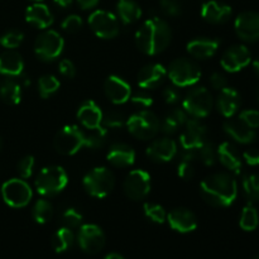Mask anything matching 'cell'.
Returning a JSON list of instances; mask_svg holds the SVG:
<instances>
[{"label": "cell", "mask_w": 259, "mask_h": 259, "mask_svg": "<svg viewBox=\"0 0 259 259\" xmlns=\"http://www.w3.org/2000/svg\"><path fill=\"white\" fill-rule=\"evenodd\" d=\"M218 158L222 162L223 166L230 172L239 175L242 171L243 162L237 147L232 144L230 142H223L217 151Z\"/></svg>", "instance_id": "27"}, {"label": "cell", "mask_w": 259, "mask_h": 259, "mask_svg": "<svg viewBox=\"0 0 259 259\" xmlns=\"http://www.w3.org/2000/svg\"><path fill=\"white\" fill-rule=\"evenodd\" d=\"M131 100L133 105L138 106L141 109H148L153 105V99L151 95L146 93H136L134 95L131 96Z\"/></svg>", "instance_id": "48"}, {"label": "cell", "mask_w": 259, "mask_h": 259, "mask_svg": "<svg viewBox=\"0 0 259 259\" xmlns=\"http://www.w3.org/2000/svg\"><path fill=\"white\" fill-rule=\"evenodd\" d=\"M78 5L81 7V9H91V8L96 7L99 3V0H77Z\"/></svg>", "instance_id": "53"}, {"label": "cell", "mask_w": 259, "mask_h": 259, "mask_svg": "<svg viewBox=\"0 0 259 259\" xmlns=\"http://www.w3.org/2000/svg\"><path fill=\"white\" fill-rule=\"evenodd\" d=\"M129 133L141 141H148L156 137L159 131V119L151 110H139L126 120Z\"/></svg>", "instance_id": "8"}, {"label": "cell", "mask_w": 259, "mask_h": 259, "mask_svg": "<svg viewBox=\"0 0 259 259\" xmlns=\"http://www.w3.org/2000/svg\"><path fill=\"white\" fill-rule=\"evenodd\" d=\"M206 125L202 124L200 119H187L184 125L181 137H180V143H181L182 149L197 151L202 146V143L206 141Z\"/></svg>", "instance_id": "13"}, {"label": "cell", "mask_w": 259, "mask_h": 259, "mask_svg": "<svg viewBox=\"0 0 259 259\" xmlns=\"http://www.w3.org/2000/svg\"><path fill=\"white\" fill-rule=\"evenodd\" d=\"M242 105L240 94L233 88H224L220 90L217 98V108L225 118H232Z\"/></svg>", "instance_id": "21"}, {"label": "cell", "mask_w": 259, "mask_h": 259, "mask_svg": "<svg viewBox=\"0 0 259 259\" xmlns=\"http://www.w3.org/2000/svg\"><path fill=\"white\" fill-rule=\"evenodd\" d=\"M214 108V98L212 94L204 86L194 88L182 101V109L191 115L192 118H206Z\"/></svg>", "instance_id": "7"}, {"label": "cell", "mask_w": 259, "mask_h": 259, "mask_svg": "<svg viewBox=\"0 0 259 259\" xmlns=\"http://www.w3.org/2000/svg\"><path fill=\"white\" fill-rule=\"evenodd\" d=\"M33 219L38 224H46L50 222L53 217V206L50 201L45 199L38 200L34 204L32 210Z\"/></svg>", "instance_id": "36"}, {"label": "cell", "mask_w": 259, "mask_h": 259, "mask_svg": "<svg viewBox=\"0 0 259 259\" xmlns=\"http://www.w3.org/2000/svg\"><path fill=\"white\" fill-rule=\"evenodd\" d=\"M123 189L131 200H143L151 191V175L144 169H133L124 180Z\"/></svg>", "instance_id": "12"}, {"label": "cell", "mask_w": 259, "mask_h": 259, "mask_svg": "<svg viewBox=\"0 0 259 259\" xmlns=\"http://www.w3.org/2000/svg\"><path fill=\"white\" fill-rule=\"evenodd\" d=\"M18 174H19L20 179L27 180L32 176L33 169H34V158L32 156H25L18 162Z\"/></svg>", "instance_id": "44"}, {"label": "cell", "mask_w": 259, "mask_h": 259, "mask_svg": "<svg viewBox=\"0 0 259 259\" xmlns=\"http://www.w3.org/2000/svg\"><path fill=\"white\" fill-rule=\"evenodd\" d=\"M243 159L249 166H259V149L250 148L243 153Z\"/></svg>", "instance_id": "52"}, {"label": "cell", "mask_w": 259, "mask_h": 259, "mask_svg": "<svg viewBox=\"0 0 259 259\" xmlns=\"http://www.w3.org/2000/svg\"><path fill=\"white\" fill-rule=\"evenodd\" d=\"M197 157L196 151H189V149H182L180 154L179 166H177V175L182 180L187 181L191 180L195 175L194 159Z\"/></svg>", "instance_id": "33"}, {"label": "cell", "mask_w": 259, "mask_h": 259, "mask_svg": "<svg viewBox=\"0 0 259 259\" xmlns=\"http://www.w3.org/2000/svg\"><path fill=\"white\" fill-rule=\"evenodd\" d=\"M24 70V61L17 51L8 50L0 55V73L8 77H19Z\"/></svg>", "instance_id": "28"}, {"label": "cell", "mask_w": 259, "mask_h": 259, "mask_svg": "<svg viewBox=\"0 0 259 259\" xmlns=\"http://www.w3.org/2000/svg\"><path fill=\"white\" fill-rule=\"evenodd\" d=\"M243 191L250 204L259 201V174L247 175L243 179Z\"/></svg>", "instance_id": "37"}, {"label": "cell", "mask_w": 259, "mask_h": 259, "mask_svg": "<svg viewBox=\"0 0 259 259\" xmlns=\"http://www.w3.org/2000/svg\"><path fill=\"white\" fill-rule=\"evenodd\" d=\"M68 184V176L61 166L45 167L35 179V190L42 196H55Z\"/></svg>", "instance_id": "4"}, {"label": "cell", "mask_w": 259, "mask_h": 259, "mask_svg": "<svg viewBox=\"0 0 259 259\" xmlns=\"http://www.w3.org/2000/svg\"><path fill=\"white\" fill-rule=\"evenodd\" d=\"M167 75L175 86L187 88V86L195 85L200 80L201 70H200L199 65L192 60L180 57L169 63Z\"/></svg>", "instance_id": "6"}, {"label": "cell", "mask_w": 259, "mask_h": 259, "mask_svg": "<svg viewBox=\"0 0 259 259\" xmlns=\"http://www.w3.org/2000/svg\"><path fill=\"white\" fill-rule=\"evenodd\" d=\"M220 42L219 39L209 37H199L195 39L190 40L187 43V52L190 56L199 60H206V58L212 57L219 50Z\"/></svg>", "instance_id": "24"}, {"label": "cell", "mask_w": 259, "mask_h": 259, "mask_svg": "<svg viewBox=\"0 0 259 259\" xmlns=\"http://www.w3.org/2000/svg\"><path fill=\"white\" fill-rule=\"evenodd\" d=\"M162 12L168 17H177L182 13L181 0H159Z\"/></svg>", "instance_id": "45"}, {"label": "cell", "mask_w": 259, "mask_h": 259, "mask_svg": "<svg viewBox=\"0 0 259 259\" xmlns=\"http://www.w3.org/2000/svg\"><path fill=\"white\" fill-rule=\"evenodd\" d=\"M60 89V81L53 75H43L38 80V93L40 98L48 99Z\"/></svg>", "instance_id": "38"}, {"label": "cell", "mask_w": 259, "mask_h": 259, "mask_svg": "<svg viewBox=\"0 0 259 259\" xmlns=\"http://www.w3.org/2000/svg\"><path fill=\"white\" fill-rule=\"evenodd\" d=\"M0 98L8 105H17L22 99V86L18 81L8 78L0 86Z\"/></svg>", "instance_id": "32"}, {"label": "cell", "mask_w": 259, "mask_h": 259, "mask_svg": "<svg viewBox=\"0 0 259 259\" xmlns=\"http://www.w3.org/2000/svg\"><path fill=\"white\" fill-rule=\"evenodd\" d=\"M24 39V34L20 30H9L0 38V45L8 50H14L19 47Z\"/></svg>", "instance_id": "41"}, {"label": "cell", "mask_w": 259, "mask_h": 259, "mask_svg": "<svg viewBox=\"0 0 259 259\" xmlns=\"http://www.w3.org/2000/svg\"><path fill=\"white\" fill-rule=\"evenodd\" d=\"M239 120H242L243 123L247 126L252 129L259 128V111L253 110V109H247V110H243L239 114Z\"/></svg>", "instance_id": "47"}, {"label": "cell", "mask_w": 259, "mask_h": 259, "mask_svg": "<svg viewBox=\"0 0 259 259\" xmlns=\"http://www.w3.org/2000/svg\"><path fill=\"white\" fill-rule=\"evenodd\" d=\"M177 154V144L174 139L168 137H162V138L154 139L149 147L147 148V156L153 162L164 163L169 162L175 158Z\"/></svg>", "instance_id": "18"}, {"label": "cell", "mask_w": 259, "mask_h": 259, "mask_svg": "<svg viewBox=\"0 0 259 259\" xmlns=\"http://www.w3.org/2000/svg\"><path fill=\"white\" fill-rule=\"evenodd\" d=\"M103 111L100 106L93 100L83 101L77 110V118L86 129H98L103 121Z\"/></svg>", "instance_id": "23"}, {"label": "cell", "mask_w": 259, "mask_h": 259, "mask_svg": "<svg viewBox=\"0 0 259 259\" xmlns=\"http://www.w3.org/2000/svg\"><path fill=\"white\" fill-rule=\"evenodd\" d=\"M89 25L94 34L103 39H113L119 34V22L115 15L106 10H95L89 17Z\"/></svg>", "instance_id": "11"}, {"label": "cell", "mask_w": 259, "mask_h": 259, "mask_svg": "<svg viewBox=\"0 0 259 259\" xmlns=\"http://www.w3.org/2000/svg\"><path fill=\"white\" fill-rule=\"evenodd\" d=\"M75 242V235L72 229L63 227L58 229L52 237V247L56 253H63L70 249Z\"/></svg>", "instance_id": "34"}, {"label": "cell", "mask_w": 259, "mask_h": 259, "mask_svg": "<svg viewBox=\"0 0 259 259\" xmlns=\"http://www.w3.org/2000/svg\"><path fill=\"white\" fill-rule=\"evenodd\" d=\"M162 96H163L164 101L169 104V105H175V104H177L181 100V94H180L177 86H168V88H166L163 93H162Z\"/></svg>", "instance_id": "49"}, {"label": "cell", "mask_w": 259, "mask_h": 259, "mask_svg": "<svg viewBox=\"0 0 259 259\" xmlns=\"http://www.w3.org/2000/svg\"><path fill=\"white\" fill-rule=\"evenodd\" d=\"M187 119V113L184 109H174L164 116L163 120L159 121V129L164 134H174L179 131V128L185 125Z\"/></svg>", "instance_id": "30"}, {"label": "cell", "mask_w": 259, "mask_h": 259, "mask_svg": "<svg viewBox=\"0 0 259 259\" xmlns=\"http://www.w3.org/2000/svg\"><path fill=\"white\" fill-rule=\"evenodd\" d=\"M167 76V70L159 63H149L138 72V86L142 89H156L161 85Z\"/></svg>", "instance_id": "20"}, {"label": "cell", "mask_w": 259, "mask_h": 259, "mask_svg": "<svg viewBox=\"0 0 259 259\" xmlns=\"http://www.w3.org/2000/svg\"><path fill=\"white\" fill-rule=\"evenodd\" d=\"M62 223L68 229H75L82 224V215L76 209L70 207V209H66L62 214Z\"/></svg>", "instance_id": "43"}, {"label": "cell", "mask_w": 259, "mask_h": 259, "mask_svg": "<svg viewBox=\"0 0 259 259\" xmlns=\"http://www.w3.org/2000/svg\"><path fill=\"white\" fill-rule=\"evenodd\" d=\"M169 227L179 233H191L197 228V218L186 207H177L167 215Z\"/></svg>", "instance_id": "19"}, {"label": "cell", "mask_w": 259, "mask_h": 259, "mask_svg": "<svg viewBox=\"0 0 259 259\" xmlns=\"http://www.w3.org/2000/svg\"><path fill=\"white\" fill-rule=\"evenodd\" d=\"M224 131L230 138L240 144H250L257 138L255 129L247 126L239 119H229L225 121Z\"/></svg>", "instance_id": "25"}, {"label": "cell", "mask_w": 259, "mask_h": 259, "mask_svg": "<svg viewBox=\"0 0 259 259\" xmlns=\"http://www.w3.org/2000/svg\"><path fill=\"white\" fill-rule=\"evenodd\" d=\"M259 224V215L257 209L253 206L252 204H248L247 206H244L242 214H240V220L239 225L243 230L245 232H253L258 228Z\"/></svg>", "instance_id": "35"}, {"label": "cell", "mask_w": 259, "mask_h": 259, "mask_svg": "<svg viewBox=\"0 0 259 259\" xmlns=\"http://www.w3.org/2000/svg\"><path fill=\"white\" fill-rule=\"evenodd\" d=\"M253 259H259V254H258V255H255V257L253 258Z\"/></svg>", "instance_id": "59"}, {"label": "cell", "mask_w": 259, "mask_h": 259, "mask_svg": "<svg viewBox=\"0 0 259 259\" xmlns=\"http://www.w3.org/2000/svg\"><path fill=\"white\" fill-rule=\"evenodd\" d=\"M201 17L211 24H223L232 17V8L223 3L210 0L202 4Z\"/></svg>", "instance_id": "26"}, {"label": "cell", "mask_w": 259, "mask_h": 259, "mask_svg": "<svg viewBox=\"0 0 259 259\" xmlns=\"http://www.w3.org/2000/svg\"><path fill=\"white\" fill-rule=\"evenodd\" d=\"M235 33L244 42L259 40V13L244 12L239 14L234 23Z\"/></svg>", "instance_id": "16"}, {"label": "cell", "mask_w": 259, "mask_h": 259, "mask_svg": "<svg viewBox=\"0 0 259 259\" xmlns=\"http://www.w3.org/2000/svg\"><path fill=\"white\" fill-rule=\"evenodd\" d=\"M61 27L67 33H77L82 28V19L78 15L71 14L63 19Z\"/></svg>", "instance_id": "46"}, {"label": "cell", "mask_w": 259, "mask_h": 259, "mask_svg": "<svg viewBox=\"0 0 259 259\" xmlns=\"http://www.w3.org/2000/svg\"><path fill=\"white\" fill-rule=\"evenodd\" d=\"M200 194L202 199L211 206L228 207L237 199V180L225 172L214 174L201 182Z\"/></svg>", "instance_id": "2"}, {"label": "cell", "mask_w": 259, "mask_h": 259, "mask_svg": "<svg viewBox=\"0 0 259 259\" xmlns=\"http://www.w3.org/2000/svg\"><path fill=\"white\" fill-rule=\"evenodd\" d=\"M2 144H3V142H2V138H0V149H2Z\"/></svg>", "instance_id": "57"}, {"label": "cell", "mask_w": 259, "mask_h": 259, "mask_svg": "<svg viewBox=\"0 0 259 259\" xmlns=\"http://www.w3.org/2000/svg\"><path fill=\"white\" fill-rule=\"evenodd\" d=\"M105 234L103 229L95 224L81 225L78 229L77 242L81 249L89 254L99 253L105 245Z\"/></svg>", "instance_id": "14"}, {"label": "cell", "mask_w": 259, "mask_h": 259, "mask_svg": "<svg viewBox=\"0 0 259 259\" xmlns=\"http://www.w3.org/2000/svg\"><path fill=\"white\" fill-rule=\"evenodd\" d=\"M104 93L111 103L120 105L131 99L132 88L124 78L116 75H110L104 82Z\"/></svg>", "instance_id": "17"}, {"label": "cell", "mask_w": 259, "mask_h": 259, "mask_svg": "<svg viewBox=\"0 0 259 259\" xmlns=\"http://www.w3.org/2000/svg\"><path fill=\"white\" fill-rule=\"evenodd\" d=\"M32 2H35V3H38V2H42V0H32Z\"/></svg>", "instance_id": "58"}, {"label": "cell", "mask_w": 259, "mask_h": 259, "mask_svg": "<svg viewBox=\"0 0 259 259\" xmlns=\"http://www.w3.org/2000/svg\"><path fill=\"white\" fill-rule=\"evenodd\" d=\"M252 66H253V71H254V73L257 75V77L259 78V57L255 58V60L253 61Z\"/></svg>", "instance_id": "55"}, {"label": "cell", "mask_w": 259, "mask_h": 259, "mask_svg": "<svg viewBox=\"0 0 259 259\" xmlns=\"http://www.w3.org/2000/svg\"><path fill=\"white\" fill-rule=\"evenodd\" d=\"M2 196L5 204L19 209L29 204L33 192L28 182H25L23 179H12L3 184Z\"/></svg>", "instance_id": "10"}, {"label": "cell", "mask_w": 259, "mask_h": 259, "mask_svg": "<svg viewBox=\"0 0 259 259\" xmlns=\"http://www.w3.org/2000/svg\"><path fill=\"white\" fill-rule=\"evenodd\" d=\"M56 5L61 8H68L71 4H72V0H53Z\"/></svg>", "instance_id": "54"}, {"label": "cell", "mask_w": 259, "mask_h": 259, "mask_svg": "<svg viewBox=\"0 0 259 259\" xmlns=\"http://www.w3.org/2000/svg\"><path fill=\"white\" fill-rule=\"evenodd\" d=\"M250 61H252L250 51L244 45H234L223 53L220 65L227 72L234 73L247 67Z\"/></svg>", "instance_id": "15"}, {"label": "cell", "mask_w": 259, "mask_h": 259, "mask_svg": "<svg viewBox=\"0 0 259 259\" xmlns=\"http://www.w3.org/2000/svg\"><path fill=\"white\" fill-rule=\"evenodd\" d=\"M196 153L197 157L200 158V161H201L205 166H212V164L215 163V161H217V149H215L214 144L210 141H207V139L202 143V146L197 149Z\"/></svg>", "instance_id": "40"}, {"label": "cell", "mask_w": 259, "mask_h": 259, "mask_svg": "<svg viewBox=\"0 0 259 259\" xmlns=\"http://www.w3.org/2000/svg\"><path fill=\"white\" fill-rule=\"evenodd\" d=\"M144 215L157 224H163L167 220V212L163 209V206L158 204H153V202H146L143 205Z\"/></svg>", "instance_id": "39"}, {"label": "cell", "mask_w": 259, "mask_h": 259, "mask_svg": "<svg viewBox=\"0 0 259 259\" xmlns=\"http://www.w3.org/2000/svg\"><path fill=\"white\" fill-rule=\"evenodd\" d=\"M258 101H259V91H258Z\"/></svg>", "instance_id": "60"}, {"label": "cell", "mask_w": 259, "mask_h": 259, "mask_svg": "<svg viewBox=\"0 0 259 259\" xmlns=\"http://www.w3.org/2000/svg\"><path fill=\"white\" fill-rule=\"evenodd\" d=\"M83 189L89 195L98 199L108 196L115 186V176L106 167H96L85 175L82 180Z\"/></svg>", "instance_id": "5"}, {"label": "cell", "mask_w": 259, "mask_h": 259, "mask_svg": "<svg viewBox=\"0 0 259 259\" xmlns=\"http://www.w3.org/2000/svg\"><path fill=\"white\" fill-rule=\"evenodd\" d=\"M172 39V30L161 18H151L141 25L136 33V45L148 56L163 52Z\"/></svg>", "instance_id": "1"}, {"label": "cell", "mask_w": 259, "mask_h": 259, "mask_svg": "<svg viewBox=\"0 0 259 259\" xmlns=\"http://www.w3.org/2000/svg\"><path fill=\"white\" fill-rule=\"evenodd\" d=\"M89 146V134L76 125H66L56 134L53 147L63 156H73L82 147Z\"/></svg>", "instance_id": "3"}, {"label": "cell", "mask_w": 259, "mask_h": 259, "mask_svg": "<svg viewBox=\"0 0 259 259\" xmlns=\"http://www.w3.org/2000/svg\"><path fill=\"white\" fill-rule=\"evenodd\" d=\"M119 18L125 25L133 24L141 18L142 9L134 0H119L116 5Z\"/></svg>", "instance_id": "31"}, {"label": "cell", "mask_w": 259, "mask_h": 259, "mask_svg": "<svg viewBox=\"0 0 259 259\" xmlns=\"http://www.w3.org/2000/svg\"><path fill=\"white\" fill-rule=\"evenodd\" d=\"M125 124V118L121 113L119 111H109L105 115H103V121H101V125L104 128L109 129H116L121 128V126Z\"/></svg>", "instance_id": "42"}, {"label": "cell", "mask_w": 259, "mask_h": 259, "mask_svg": "<svg viewBox=\"0 0 259 259\" xmlns=\"http://www.w3.org/2000/svg\"><path fill=\"white\" fill-rule=\"evenodd\" d=\"M58 70H60L61 75L65 76L66 78H73L76 76L75 65H73L72 61L67 60V58L61 61L60 65H58Z\"/></svg>", "instance_id": "50"}, {"label": "cell", "mask_w": 259, "mask_h": 259, "mask_svg": "<svg viewBox=\"0 0 259 259\" xmlns=\"http://www.w3.org/2000/svg\"><path fill=\"white\" fill-rule=\"evenodd\" d=\"M210 85L212 86V89L220 91L222 89L227 88V85H228L227 77H225L223 73L214 72L211 76H210Z\"/></svg>", "instance_id": "51"}, {"label": "cell", "mask_w": 259, "mask_h": 259, "mask_svg": "<svg viewBox=\"0 0 259 259\" xmlns=\"http://www.w3.org/2000/svg\"><path fill=\"white\" fill-rule=\"evenodd\" d=\"M106 159L114 167L125 168L131 167L136 161V152L131 146L125 143H114L109 148Z\"/></svg>", "instance_id": "22"}, {"label": "cell", "mask_w": 259, "mask_h": 259, "mask_svg": "<svg viewBox=\"0 0 259 259\" xmlns=\"http://www.w3.org/2000/svg\"><path fill=\"white\" fill-rule=\"evenodd\" d=\"M25 20L33 27L39 28V29H46L51 27L53 23V15L51 10L48 9L47 5L40 4V3H34L25 10Z\"/></svg>", "instance_id": "29"}, {"label": "cell", "mask_w": 259, "mask_h": 259, "mask_svg": "<svg viewBox=\"0 0 259 259\" xmlns=\"http://www.w3.org/2000/svg\"><path fill=\"white\" fill-rule=\"evenodd\" d=\"M104 259H125V258H124L123 255L118 254V253H110V254L106 255Z\"/></svg>", "instance_id": "56"}, {"label": "cell", "mask_w": 259, "mask_h": 259, "mask_svg": "<svg viewBox=\"0 0 259 259\" xmlns=\"http://www.w3.org/2000/svg\"><path fill=\"white\" fill-rule=\"evenodd\" d=\"M65 47V40L56 30L48 29L40 33L34 42V53L39 60L53 61L60 57Z\"/></svg>", "instance_id": "9"}]
</instances>
